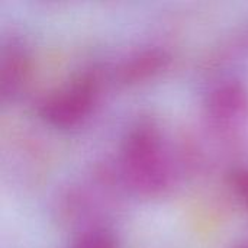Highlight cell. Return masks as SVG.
<instances>
[{
	"label": "cell",
	"instance_id": "6da1fadb",
	"mask_svg": "<svg viewBox=\"0 0 248 248\" xmlns=\"http://www.w3.org/2000/svg\"><path fill=\"white\" fill-rule=\"evenodd\" d=\"M122 163L128 182L138 193L157 196L169 186L170 174L160 134L151 124H140L128 134L122 147Z\"/></svg>",
	"mask_w": 248,
	"mask_h": 248
},
{
	"label": "cell",
	"instance_id": "7a4b0ae2",
	"mask_svg": "<svg viewBox=\"0 0 248 248\" xmlns=\"http://www.w3.org/2000/svg\"><path fill=\"white\" fill-rule=\"evenodd\" d=\"M97 94V81L84 74L64 90L48 97L41 109V118L55 128H73L78 125L92 110Z\"/></svg>",
	"mask_w": 248,
	"mask_h": 248
},
{
	"label": "cell",
	"instance_id": "3957f363",
	"mask_svg": "<svg viewBox=\"0 0 248 248\" xmlns=\"http://www.w3.org/2000/svg\"><path fill=\"white\" fill-rule=\"evenodd\" d=\"M208 113L218 122H234L248 113V87L238 80H225L206 97Z\"/></svg>",
	"mask_w": 248,
	"mask_h": 248
},
{
	"label": "cell",
	"instance_id": "277c9868",
	"mask_svg": "<svg viewBox=\"0 0 248 248\" xmlns=\"http://www.w3.org/2000/svg\"><path fill=\"white\" fill-rule=\"evenodd\" d=\"M167 61L169 57L161 49L153 48L140 51L122 64L119 70V78L125 83H138L147 80L160 73L166 67Z\"/></svg>",
	"mask_w": 248,
	"mask_h": 248
},
{
	"label": "cell",
	"instance_id": "5b68a950",
	"mask_svg": "<svg viewBox=\"0 0 248 248\" xmlns=\"http://www.w3.org/2000/svg\"><path fill=\"white\" fill-rule=\"evenodd\" d=\"M7 58L9 60L3 64L1 70V92L3 94H13L23 80L26 64L23 60L25 57L16 51H12Z\"/></svg>",
	"mask_w": 248,
	"mask_h": 248
},
{
	"label": "cell",
	"instance_id": "8992f818",
	"mask_svg": "<svg viewBox=\"0 0 248 248\" xmlns=\"http://www.w3.org/2000/svg\"><path fill=\"white\" fill-rule=\"evenodd\" d=\"M70 248H119V246L112 234L103 230H93L80 234Z\"/></svg>",
	"mask_w": 248,
	"mask_h": 248
},
{
	"label": "cell",
	"instance_id": "52a82bcc",
	"mask_svg": "<svg viewBox=\"0 0 248 248\" xmlns=\"http://www.w3.org/2000/svg\"><path fill=\"white\" fill-rule=\"evenodd\" d=\"M231 186L235 196L248 208V169H238L232 173Z\"/></svg>",
	"mask_w": 248,
	"mask_h": 248
},
{
	"label": "cell",
	"instance_id": "ba28073f",
	"mask_svg": "<svg viewBox=\"0 0 248 248\" xmlns=\"http://www.w3.org/2000/svg\"><path fill=\"white\" fill-rule=\"evenodd\" d=\"M235 248H248V243H246V244H241V246H237Z\"/></svg>",
	"mask_w": 248,
	"mask_h": 248
}]
</instances>
